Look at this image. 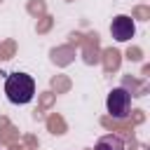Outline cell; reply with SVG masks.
I'll return each mask as SVG.
<instances>
[{
	"mask_svg": "<svg viewBox=\"0 0 150 150\" xmlns=\"http://www.w3.org/2000/svg\"><path fill=\"white\" fill-rule=\"evenodd\" d=\"M5 94L14 105H23L30 103L35 96V80L28 73H9L5 80Z\"/></svg>",
	"mask_w": 150,
	"mask_h": 150,
	"instance_id": "6da1fadb",
	"label": "cell"
},
{
	"mask_svg": "<svg viewBox=\"0 0 150 150\" xmlns=\"http://www.w3.org/2000/svg\"><path fill=\"white\" fill-rule=\"evenodd\" d=\"M96 150H124V143H122L120 136L108 134V136H103V138L96 143Z\"/></svg>",
	"mask_w": 150,
	"mask_h": 150,
	"instance_id": "277c9868",
	"label": "cell"
},
{
	"mask_svg": "<svg viewBox=\"0 0 150 150\" xmlns=\"http://www.w3.org/2000/svg\"><path fill=\"white\" fill-rule=\"evenodd\" d=\"M127 108H129V94L124 89H112L110 96H108V110H110V115L124 117Z\"/></svg>",
	"mask_w": 150,
	"mask_h": 150,
	"instance_id": "3957f363",
	"label": "cell"
},
{
	"mask_svg": "<svg viewBox=\"0 0 150 150\" xmlns=\"http://www.w3.org/2000/svg\"><path fill=\"white\" fill-rule=\"evenodd\" d=\"M110 33H112V38H115L117 42H127V40H131V38H134V33H136L134 19H131V16H127V14L115 16V19H112V23H110Z\"/></svg>",
	"mask_w": 150,
	"mask_h": 150,
	"instance_id": "7a4b0ae2",
	"label": "cell"
}]
</instances>
